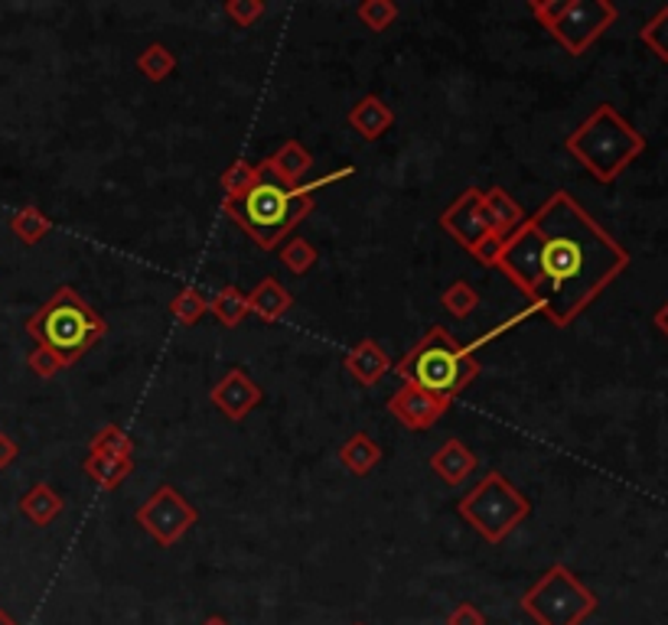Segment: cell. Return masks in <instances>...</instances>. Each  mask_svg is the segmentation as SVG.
<instances>
[{
  "label": "cell",
  "instance_id": "obj_10",
  "mask_svg": "<svg viewBox=\"0 0 668 625\" xmlns=\"http://www.w3.org/2000/svg\"><path fill=\"white\" fill-rule=\"evenodd\" d=\"M199 521V512L186 502V496L173 486H157L151 492V499L137 509V524L161 544L173 548L179 538H186L193 531V524Z\"/></svg>",
  "mask_w": 668,
  "mask_h": 625
},
{
  "label": "cell",
  "instance_id": "obj_37",
  "mask_svg": "<svg viewBox=\"0 0 668 625\" xmlns=\"http://www.w3.org/2000/svg\"><path fill=\"white\" fill-rule=\"evenodd\" d=\"M20 456V447H17V440L10 437V434H3L0 430V469H7L13 459Z\"/></svg>",
  "mask_w": 668,
  "mask_h": 625
},
{
  "label": "cell",
  "instance_id": "obj_5",
  "mask_svg": "<svg viewBox=\"0 0 668 625\" xmlns=\"http://www.w3.org/2000/svg\"><path fill=\"white\" fill-rule=\"evenodd\" d=\"M27 336L37 340V345L53 348L62 355V362L72 368L92 345L105 340L109 323L102 313L89 306V300L75 287H59L56 293L27 320Z\"/></svg>",
  "mask_w": 668,
  "mask_h": 625
},
{
  "label": "cell",
  "instance_id": "obj_34",
  "mask_svg": "<svg viewBox=\"0 0 668 625\" xmlns=\"http://www.w3.org/2000/svg\"><path fill=\"white\" fill-rule=\"evenodd\" d=\"M532 316H535V310H532V306H525V310H518V313H515V316H508V320H502L500 326H493V330H490V333H483V336H480V340L470 342V345H466V348H470V352H473V355H476V348H480V345H490V342H496V340H500V336H505V333H508V330H515V326H522V323H525V320H532Z\"/></svg>",
  "mask_w": 668,
  "mask_h": 625
},
{
  "label": "cell",
  "instance_id": "obj_38",
  "mask_svg": "<svg viewBox=\"0 0 668 625\" xmlns=\"http://www.w3.org/2000/svg\"><path fill=\"white\" fill-rule=\"evenodd\" d=\"M652 326H656V330H659V333H662V336L668 340V300L662 303V306H659V310H656V316H652Z\"/></svg>",
  "mask_w": 668,
  "mask_h": 625
},
{
  "label": "cell",
  "instance_id": "obj_14",
  "mask_svg": "<svg viewBox=\"0 0 668 625\" xmlns=\"http://www.w3.org/2000/svg\"><path fill=\"white\" fill-rule=\"evenodd\" d=\"M342 365H346V372L352 375V382H359L362 388H376V385L389 375L394 362H391L389 352H386L379 342L372 340V336H366V340H359L346 352Z\"/></svg>",
  "mask_w": 668,
  "mask_h": 625
},
{
  "label": "cell",
  "instance_id": "obj_29",
  "mask_svg": "<svg viewBox=\"0 0 668 625\" xmlns=\"http://www.w3.org/2000/svg\"><path fill=\"white\" fill-rule=\"evenodd\" d=\"M441 303H444V310L453 320H466L480 306V290L470 284V281H453L441 293Z\"/></svg>",
  "mask_w": 668,
  "mask_h": 625
},
{
  "label": "cell",
  "instance_id": "obj_6",
  "mask_svg": "<svg viewBox=\"0 0 668 625\" xmlns=\"http://www.w3.org/2000/svg\"><path fill=\"white\" fill-rule=\"evenodd\" d=\"M456 514L490 544H502L528 514H532V499L515 489L500 469H490L460 502Z\"/></svg>",
  "mask_w": 668,
  "mask_h": 625
},
{
  "label": "cell",
  "instance_id": "obj_33",
  "mask_svg": "<svg viewBox=\"0 0 668 625\" xmlns=\"http://www.w3.org/2000/svg\"><path fill=\"white\" fill-rule=\"evenodd\" d=\"M223 13L235 27H255L268 13V3L265 0H225Z\"/></svg>",
  "mask_w": 668,
  "mask_h": 625
},
{
  "label": "cell",
  "instance_id": "obj_4",
  "mask_svg": "<svg viewBox=\"0 0 668 625\" xmlns=\"http://www.w3.org/2000/svg\"><path fill=\"white\" fill-rule=\"evenodd\" d=\"M314 209H317V199L304 186L287 189L275 179H261L241 199H223L225 216L241 228L261 251L280 248V241L290 238V231L304 219H310Z\"/></svg>",
  "mask_w": 668,
  "mask_h": 625
},
{
  "label": "cell",
  "instance_id": "obj_41",
  "mask_svg": "<svg viewBox=\"0 0 668 625\" xmlns=\"http://www.w3.org/2000/svg\"><path fill=\"white\" fill-rule=\"evenodd\" d=\"M356 625H366V623H356Z\"/></svg>",
  "mask_w": 668,
  "mask_h": 625
},
{
  "label": "cell",
  "instance_id": "obj_24",
  "mask_svg": "<svg viewBox=\"0 0 668 625\" xmlns=\"http://www.w3.org/2000/svg\"><path fill=\"white\" fill-rule=\"evenodd\" d=\"M265 179V173L258 164H248V160H235L228 164L219 176V186H223L225 199H241L245 192H251L258 183Z\"/></svg>",
  "mask_w": 668,
  "mask_h": 625
},
{
  "label": "cell",
  "instance_id": "obj_26",
  "mask_svg": "<svg viewBox=\"0 0 668 625\" xmlns=\"http://www.w3.org/2000/svg\"><path fill=\"white\" fill-rule=\"evenodd\" d=\"M280 261L287 264V271L290 274H297V278H304L307 271H314L317 268V261H320V251L307 241V238H300V235H290L284 244H280Z\"/></svg>",
  "mask_w": 668,
  "mask_h": 625
},
{
  "label": "cell",
  "instance_id": "obj_36",
  "mask_svg": "<svg viewBox=\"0 0 668 625\" xmlns=\"http://www.w3.org/2000/svg\"><path fill=\"white\" fill-rule=\"evenodd\" d=\"M352 173H356V167H339V170L323 173V176H317L314 183H300V186H304V189H307V192L314 196L317 189H327V186H333V183H342V179H349Z\"/></svg>",
  "mask_w": 668,
  "mask_h": 625
},
{
  "label": "cell",
  "instance_id": "obj_31",
  "mask_svg": "<svg viewBox=\"0 0 668 625\" xmlns=\"http://www.w3.org/2000/svg\"><path fill=\"white\" fill-rule=\"evenodd\" d=\"M398 17H401V7L394 0H366V3H359V20L372 33H386Z\"/></svg>",
  "mask_w": 668,
  "mask_h": 625
},
{
  "label": "cell",
  "instance_id": "obj_7",
  "mask_svg": "<svg viewBox=\"0 0 668 625\" xmlns=\"http://www.w3.org/2000/svg\"><path fill=\"white\" fill-rule=\"evenodd\" d=\"M522 613L535 625H584L597 613V596L564 564H552L525 593Z\"/></svg>",
  "mask_w": 668,
  "mask_h": 625
},
{
  "label": "cell",
  "instance_id": "obj_25",
  "mask_svg": "<svg viewBox=\"0 0 668 625\" xmlns=\"http://www.w3.org/2000/svg\"><path fill=\"white\" fill-rule=\"evenodd\" d=\"M176 69V53L164 46V43H151L147 50L137 53V72L147 79V82H167Z\"/></svg>",
  "mask_w": 668,
  "mask_h": 625
},
{
  "label": "cell",
  "instance_id": "obj_27",
  "mask_svg": "<svg viewBox=\"0 0 668 625\" xmlns=\"http://www.w3.org/2000/svg\"><path fill=\"white\" fill-rule=\"evenodd\" d=\"M169 313L179 326H196L206 313H209V300L196 290V287H183L173 300H169Z\"/></svg>",
  "mask_w": 668,
  "mask_h": 625
},
{
  "label": "cell",
  "instance_id": "obj_22",
  "mask_svg": "<svg viewBox=\"0 0 668 625\" xmlns=\"http://www.w3.org/2000/svg\"><path fill=\"white\" fill-rule=\"evenodd\" d=\"M209 313H213L223 326H228V330L241 326V320L251 313V310H248V293L238 290V287H223L219 293L209 296Z\"/></svg>",
  "mask_w": 668,
  "mask_h": 625
},
{
  "label": "cell",
  "instance_id": "obj_20",
  "mask_svg": "<svg viewBox=\"0 0 668 625\" xmlns=\"http://www.w3.org/2000/svg\"><path fill=\"white\" fill-rule=\"evenodd\" d=\"M339 462H342L352 476H369V472L382 462V447L376 444L372 434L359 430V434H352V437L339 447Z\"/></svg>",
  "mask_w": 668,
  "mask_h": 625
},
{
  "label": "cell",
  "instance_id": "obj_16",
  "mask_svg": "<svg viewBox=\"0 0 668 625\" xmlns=\"http://www.w3.org/2000/svg\"><path fill=\"white\" fill-rule=\"evenodd\" d=\"M346 121H349V127H352L362 140H379V137H386L391 127H394V112H391V105H386V98H379V95H362V98L349 108Z\"/></svg>",
  "mask_w": 668,
  "mask_h": 625
},
{
  "label": "cell",
  "instance_id": "obj_30",
  "mask_svg": "<svg viewBox=\"0 0 668 625\" xmlns=\"http://www.w3.org/2000/svg\"><path fill=\"white\" fill-rule=\"evenodd\" d=\"M639 40L646 43V50H649L652 56L668 65V3L666 7H659V10L646 20V27L639 30Z\"/></svg>",
  "mask_w": 668,
  "mask_h": 625
},
{
  "label": "cell",
  "instance_id": "obj_11",
  "mask_svg": "<svg viewBox=\"0 0 668 625\" xmlns=\"http://www.w3.org/2000/svg\"><path fill=\"white\" fill-rule=\"evenodd\" d=\"M453 400L438 398L418 385H401L398 392H391L389 398V414L404 427V430H431L446 410H450Z\"/></svg>",
  "mask_w": 668,
  "mask_h": 625
},
{
  "label": "cell",
  "instance_id": "obj_2",
  "mask_svg": "<svg viewBox=\"0 0 668 625\" xmlns=\"http://www.w3.org/2000/svg\"><path fill=\"white\" fill-rule=\"evenodd\" d=\"M564 150L597 183H616L646 154V137L613 105H597L564 137Z\"/></svg>",
  "mask_w": 668,
  "mask_h": 625
},
{
  "label": "cell",
  "instance_id": "obj_13",
  "mask_svg": "<svg viewBox=\"0 0 668 625\" xmlns=\"http://www.w3.org/2000/svg\"><path fill=\"white\" fill-rule=\"evenodd\" d=\"M265 179H275L280 186L294 189L307 179V173L314 170V154L300 144V140H284L280 150H275L271 157H265L261 164Z\"/></svg>",
  "mask_w": 668,
  "mask_h": 625
},
{
  "label": "cell",
  "instance_id": "obj_19",
  "mask_svg": "<svg viewBox=\"0 0 668 625\" xmlns=\"http://www.w3.org/2000/svg\"><path fill=\"white\" fill-rule=\"evenodd\" d=\"M62 509H65V502H62V496H59L50 482H37V486H30L27 496L20 499V514H23L30 524H37V528L53 524L59 514H62Z\"/></svg>",
  "mask_w": 668,
  "mask_h": 625
},
{
  "label": "cell",
  "instance_id": "obj_8",
  "mask_svg": "<svg viewBox=\"0 0 668 625\" xmlns=\"http://www.w3.org/2000/svg\"><path fill=\"white\" fill-rule=\"evenodd\" d=\"M528 13L555 37L567 56H584L619 17L610 0H532Z\"/></svg>",
  "mask_w": 668,
  "mask_h": 625
},
{
  "label": "cell",
  "instance_id": "obj_17",
  "mask_svg": "<svg viewBox=\"0 0 668 625\" xmlns=\"http://www.w3.org/2000/svg\"><path fill=\"white\" fill-rule=\"evenodd\" d=\"M294 306L290 290L280 284L278 278H261L255 290L248 293V310L261 320V323H280Z\"/></svg>",
  "mask_w": 668,
  "mask_h": 625
},
{
  "label": "cell",
  "instance_id": "obj_40",
  "mask_svg": "<svg viewBox=\"0 0 668 625\" xmlns=\"http://www.w3.org/2000/svg\"><path fill=\"white\" fill-rule=\"evenodd\" d=\"M203 625H228V619H223V616H209V619H203Z\"/></svg>",
  "mask_w": 668,
  "mask_h": 625
},
{
  "label": "cell",
  "instance_id": "obj_28",
  "mask_svg": "<svg viewBox=\"0 0 668 625\" xmlns=\"http://www.w3.org/2000/svg\"><path fill=\"white\" fill-rule=\"evenodd\" d=\"M89 454L99 456H117V459H134V440L117 427V424H105L92 440H89Z\"/></svg>",
  "mask_w": 668,
  "mask_h": 625
},
{
  "label": "cell",
  "instance_id": "obj_12",
  "mask_svg": "<svg viewBox=\"0 0 668 625\" xmlns=\"http://www.w3.org/2000/svg\"><path fill=\"white\" fill-rule=\"evenodd\" d=\"M209 398L216 404V410L225 414L228 420H245L261 404L265 392L255 378H248L245 368H228L219 378V385L209 392Z\"/></svg>",
  "mask_w": 668,
  "mask_h": 625
},
{
  "label": "cell",
  "instance_id": "obj_21",
  "mask_svg": "<svg viewBox=\"0 0 668 625\" xmlns=\"http://www.w3.org/2000/svg\"><path fill=\"white\" fill-rule=\"evenodd\" d=\"M82 469H85V476H89L99 489H117V486L134 472V459L89 454V459L82 462Z\"/></svg>",
  "mask_w": 668,
  "mask_h": 625
},
{
  "label": "cell",
  "instance_id": "obj_32",
  "mask_svg": "<svg viewBox=\"0 0 668 625\" xmlns=\"http://www.w3.org/2000/svg\"><path fill=\"white\" fill-rule=\"evenodd\" d=\"M27 365H30V372H33L37 378H47V382L69 368V365L62 362V355H56V352L47 348V345H33L30 355H27Z\"/></svg>",
  "mask_w": 668,
  "mask_h": 625
},
{
  "label": "cell",
  "instance_id": "obj_15",
  "mask_svg": "<svg viewBox=\"0 0 668 625\" xmlns=\"http://www.w3.org/2000/svg\"><path fill=\"white\" fill-rule=\"evenodd\" d=\"M483 219H486L490 235L505 241V238H512L522 228V222L528 216H525V209L502 186H490V189H483Z\"/></svg>",
  "mask_w": 668,
  "mask_h": 625
},
{
  "label": "cell",
  "instance_id": "obj_23",
  "mask_svg": "<svg viewBox=\"0 0 668 625\" xmlns=\"http://www.w3.org/2000/svg\"><path fill=\"white\" fill-rule=\"evenodd\" d=\"M10 231L17 235V241H23V244L33 248V244H40L53 231V219L43 209H37V206H23V209H17L10 216Z\"/></svg>",
  "mask_w": 668,
  "mask_h": 625
},
{
  "label": "cell",
  "instance_id": "obj_3",
  "mask_svg": "<svg viewBox=\"0 0 668 625\" xmlns=\"http://www.w3.org/2000/svg\"><path fill=\"white\" fill-rule=\"evenodd\" d=\"M391 368L398 372L401 385H418L446 400L463 395L483 372L480 358L463 342L453 340L446 326H431Z\"/></svg>",
  "mask_w": 668,
  "mask_h": 625
},
{
  "label": "cell",
  "instance_id": "obj_18",
  "mask_svg": "<svg viewBox=\"0 0 668 625\" xmlns=\"http://www.w3.org/2000/svg\"><path fill=\"white\" fill-rule=\"evenodd\" d=\"M476 466H480V459L463 440H446L444 447H438V454L431 456V469L444 479L446 486H460L463 479L473 476Z\"/></svg>",
  "mask_w": 668,
  "mask_h": 625
},
{
  "label": "cell",
  "instance_id": "obj_1",
  "mask_svg": "<svg viewBox=\"0 0 668 625\" xmlns=\"http://www.w3.org/2000/svg\"><path fill=\"white\" fill-rule=\"evenodd\" d=\"M629 268V251L567 189L505 238L496 271L552 326L567 330Z\"/></svg>",
  "mask_w": 668,
  "mask_h": 625
},
{
  "label": "cell",
  "instance_id": "obj_9",
  "mask_svg": "<svg viewBox=\"0 0 668 625\" xmlns=\"http://www.w3.org/2000/svg\"><path fill=\"white\" fill-rule=\"evenodd\" d=\"M441 228H444L446 235H450L460 248H466L483 268H496L505 241L493 238L490 228H486V219H483V189H480V186L463 189V192L446 206L444 216H441Z\"/></svg>",
  "mask_w": 668,
  "mask_h": 625
},
{
  "label": "cell",
  "instance_id": "obj_39",
  "mask_svg": "<svg viewBox=\"0 0 668 625\" xmlns=\"http://www.w3.org/2000/svg\"><path fill=\"white\" fill-rule=\"evenodd\" d=\"M0 625H20V623H17V619H13V616H10V613L0 606Z\"/></svg>",
  "mask_w": 668,
  "mask_h": 625
},
{
  "label": "cell",
  "instance_id": "obj_35",
  "mask_svg": "<svg viewBox=\"0 0 668 625\" xmlns=\"http://www.w3.org/2000/svg\"><path fill=\"white\" fill-rule=\"evenodd\" d=\"M446 625H486V616H483L473 603H460V606L446 616Z\"/></svg>",
  "mask_w": 668,
  "mask_h": 625
}]
</instances>
